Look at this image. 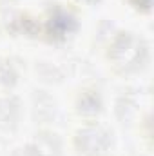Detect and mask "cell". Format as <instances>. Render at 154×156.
<instances>
[{
    "instance_id": "1",
    "label": "cell",
    "mask_w": 154,
    "mask_h": 156,
    "mask_svg": "<svg viewBox=\"0 0 154 156\" xmlns=\"http://www.w3.org/2000/svg\"><path fill=\"white\" fill-rule=\"evenodd\" d=\"M109 58L120 73L136 71L147 60V45L132 33H120L111 45Z\"/></svg>"
},
{
    "instance_id": "2",
    "label": "cell",
    "mask_w": 154,
    "mask_h": 156,
    "mask_svg": "<svg viewBox=\"0 0 154 156\" xmlns=\"http://www.w3.org/2000/svg\"><path fill=\"white\" fill-rule=\"evenodd\" d=\"M75 147L82 156H107L111 149L109 133L98 125H85L75 136Z\"/></svg>"
},
{
    "instance_id": "3",
    "label": "cell",
    "mask_w": 154,
    "mask_h": 156,
    "mask_svg": "<svg viewBox=\"0 0 154 156\" xmlns=\"http://www.w3.org/2000/svg\"><path fill=\"white\" fill-rule=\"evenodd\" d=\"M76 27V18L62 9V7H54L51 13H49V18H47V35H51L54 40H62L65 38L71 31H75Z\"/></svg>"
},
{
    "instance_id": "4",
    "label": "cell",
    "mask_w": 154,
    "mask_h": 156,
    "mask_svg": "<svg viewBox=\"0 0 154 156\" xmlns=\"http://www.w3.org/2000/svg\"><path fill=\"white\" fill-rule=\"evenodd\" d=\"M18 116V102L13 96H0V125L9 127L16 122Z\"/></svg>"
},
{
    "instance_id": "5",
    "label": "cell",
    "mask_w": 154,
    "mask_h": 156,
    "mask_svg": "<svg viewBox=\"0 0 154 156\" xmlns=\"http://www.w3.org/2000/svg\"><path fill=\"white\" fill-rule=\"evenodd\" d=\"M78 111L83 115H94L100 111V98L96 93H83L78 102Z\"/></svg>"
},
{
    "instance_id": "6",
    "label": "cell",
    "mask_w": 154,
    "mask_h": 156,
    "mask_svg": "<svg viewBox=\"0 0 154 156\" xmlns=\"http://www.w3.org/2000/svg\"><path fill=\"white\" fill-rule=\"evenodd\" d=\"M16 80V73L15 69L7 64V62H0V91L9 89Z\"/></svg>"
},
{
    "instance_id": "7",
    "label": "cell",
    "mask_w": 154,
    "mask_h": 156,
    "mask_svg": "<svg viewBox=\"0 0 154 156\" xmlns=\"http://www.w3.org/2000/svg\"><path fill=\"white\" fill-rule=\"evenodd\" d=\"M13 156H42L38 147H35V145H26V147H20V149H16Z\"/></svg>"
},
{
    "instance_id": "8",
    "label": "cell",
    "mask_w": 154,
    "mask_h": 156,
    "mask_svg": "<svg viewBox=\"0 0 154 156\" xmlns=\"http://www.w3.org/2000/svg\"><path fill=\"white\" fill-rule=\"evenodd\" d=\"M83 2H89V4H94V2H98V0H83Z\"/></svg>"
}]
</instances>
